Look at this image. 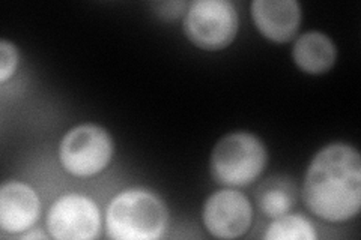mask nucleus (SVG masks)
I'll return each instance as SVG.
<instances>
[{"mask_svg":"<svg viewBox=\"0 0 361 240\" xmlns=\"http://www.w3.org/2000/svg\"><path fill=\"white\" fill-rule=\"evenodd\" d=\"M207 232L217 239L244 236L253 222L252 203L243 192L224 188L208 197L202 209Z\"/></svg>","mask_w":361,"mask_h":240,"instance_id":"7","label":"nucleus"},{"mask_svg":"<svg viewBox=\"0 0 361 240\" xmlns=\"http://www.w3.org/2000/svg\"><path fill=\"white\" fill-rule=\"evenodd\" d=\"M158 15H161L166 20H175L179 15H183L184 8L187 6L185 2H161L154 4Z\"/></svg>","mask_w":361,"mask_h":240,"instance_id":"14","label":"nucleus"},{"mask_svg":"<svg viewBox=\"0 0 361 240\" xmlns=\"http://www.w3.org/2000/svg\"><path fill=\"white\" fill-rule=\"evenodd\" d=\"M267 240H316L314 225L302 215H281L274 218L264 234Z\"/></svg>","mask_w":361,"mask_h":240,"instance_id":"12","label":"nucleus"},{"mask_svg":"<svg viewBox=\"0 0 361 240\" xmlns=\"http://www.w3.org/2000/svg\"><path fill=\"white\" fill-rule=\"evenodd\" d=\"M292 59L298 70L310 75L330 71L337 59V49L329 35L322 32H306L292 47Z\"/></svg>","mask_w":361,"mask_h":240,"instance_id":"10","label":"nucleus"},{"mask_svg":"<svg viewBox=\"0 0 361 240\" xmlns=\"http://www.w3.org/2000/svg\"><path fill=\"white\" fill-rule=\"evenodd\" d=\"M169 221L164 201L145 188H130L110 201L106 213L107 236L115 240H157Z\"/></svg>","mask_w":361,"mask_h":240,"instance_id":"2","label":"nucleus"},{"mask_svg":"<svg viewBox=\"0 0 361 240\" xmlns=\"http://www.w3.org/2000/svg\"><path fill=\"white\" fill-rule=\"evenodd\" d=\"M302 200L326 222H345L361 208V159L357 149L331 143L313 156L304 176Z\"/></svg>","mask_w":361,"mask_h":240,"instance_id":"1","label":"nucleus"},{"mask_svg":"<svg viewBox=\"0 0 361 240\" xmlns=\"http://www.w3.org/2000/svg\"><path fill=\"white\" fill-rule=\"evenodd\" d=\"M252 18L267 39L283 44L297 35L301 25V8L295 0H255Z\"/></svg>","mask_w":361,"mask_h":240,"instance_id":"9","label":"nucleus"},{"mask_svg":"<svg viewBox=\"0 0 361 240\" xmlns=\"http://www.w3.org/2000/svg\"><path fill=\"white\" fill-rule=\"evenodd\" d=\"M267 163L265 144L255 134L238 131L224 135L214 146L209 171L223 187H247L262 175Z\"/></svg>","mask_w":361,"mask_h":240,"instance_id":"3","label":"nucleus"},{"mask_svg":"<svg viewBox=\"0 0 361 240\" xmlns=\"http://www.w3.org/2000/svg\"><path fill=\"white\" fill-rule=\"evenodd\" d=\"M238 27V13L229 0H196L185 11V37L200 50L219 51L229 47Z\"/></svg>","mask_w":361,"mask_h":240,"instance_id":"4","label":"nucleus"},{"mask_svg":"<svg viewBox=\"0 0 361 240\" xmlns=\"http://www.w3.org/2000/svg\"><path fill=\"white\" fill-rule=\"evenodd\" d=\"M32 237H39V239H45L42 234L39 233H30V234H25L23 236V239H32Z\"/></svg>","mask_w":361,"mask_h":240,"instance_id":"15","label":"nucleus"},{"mask_svg":"<svg viewBox=\"0 0 361 240\" xmlns=\"http://www.w3.org/2000/svg\"><path fill=\"white\" fill-rule=\"evenodd\" d=\"M115 144L107 130L95 123H83L65 134L59 147L61 164L77 177L101 173L111 161Z\"/></svg>","mask_w":361,"mask_h":240,"instance_id":"5","label":"nucleus"},{"mask_svg":"<svg viewBox=\"0 0 361 240\" xmlns=\"http://www.w3.org/2000/svg\"><path fill=\"white\" fill-rule=\"evenodd\" d=\"M41 201L37 191L25 182L11 180L0 188V228L18 234L39 220Z\"/></svg>","mask_w":361,"mask_h":240,"instance_id":"8","label":"nucleus"},{"mask_svg":"<svg viewBox=\"0 0 361 240\" xmlns=\"http://www.w3.org/2000/svg\"><path fill=\"white\" fill-rule=\"evenodd\" d=\"M297 198L295 187L290 180L269 179L257 191V206L269 218H279L289 213Z\"/></svg>","mask_w":361,"mask_h":240,"instance_id":"11","label":"nucleus"},{"mask_svg":"<svg viewBox=\"0 0 361 240\" xmlns=\"http://www.w3.org/2000/svg\"><path fill=\"white\" fill-rule=\"evenodd\" d=\"M47 230L58 240H92L99 236L101 215L97 203L82 194L56 200L47 215Z\"/></svg>","mask_w":361,"mask_h":240,"instance_id":"6","label":"nucleus"},{"mask_svg":"<svg viewBox=\"0 0 361 240\" xmlns=\"http://www.w3.org/2000/svg\"><path fill=\"white\" fill-rule=\"evenodd\" d=\"M18 59L20 56L16 44L6 39L0 41V83H6L16 74Z\"/></svg>","mask_w":361,"mask_h":240,"instance_id":"13","label":"nucleus"}]
</instances>
